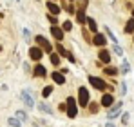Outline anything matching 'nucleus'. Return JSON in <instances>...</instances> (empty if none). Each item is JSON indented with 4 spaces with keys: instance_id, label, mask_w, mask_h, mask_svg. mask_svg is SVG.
<instances>
[{
    "instance_id": "obj_1",
    "label": "nucleus",
    "mask_w": 134,
    "mask_h": 127,
    "mask_svg": "<svg viewBox=\"0 0 134 127\" xmlns=\"http://www.w3.org/2000/svg\"><path fill=\"white\" fill-rule=\"evenodd\" d=\"M65 111H67V116H69V118H74V116L78 114V107H76V102H74V98H72V96H71V98H67Z\"/></svg>"
},
{
    "instance_id": "obj_2",
    "label": "nucleus",
    "mask_w": 134,
    "mask_h": 127,
    "mask_svg": "<svg viewBox=\"0 0 134 127\" xmlns=\"http://www.w3.org/2000/svg\"><path fill=\"white\" fill-rule=\"evenodd\" d=\"M78 98H80V105L87 107V104H89V91L85 87H80L78 89Z\"/></svg>"
},
{
    "instance_id": "obj_3",
    "label": "nucleus",
    "mask_w": 134,
    "mask_h": 127,
    "mask_svg": "<svg viewBox=\"0 0 134 127\" xmlns=\"http://www.w3.org/2000/svg\"><path fill=\"white\" fill-rule=\"evenodd\" d=\"M89 82L92 87H96V89H100V91H103L105 87H107V84L102 80V78H96V76H89Z\"/></svg>"
},
{
    "instance_id": "obj_4",
    "label": "nucleus",
    "mask_w": 134,
    "mask_h": 127,
    "mask_svg": "<svg viewBox=\"0 0 134 127\" xmlns=\"http://www.w3.org/2000/svg\"><path fill=\"white\" fill-rule=\"evenodd\" d=\"M35 40L38 42V45H40V49H42V51H45V53H51V49H53V47H51L49 40H45L44 36H36Z\"/></svg>"
},
{
    "instance_id": "obj_5",
    "label": "nucleus",
    "mask_w": 134,
    "mask_h": 127,
    "mask_svg": "<svg viewBox=\"0 0 134 127\" xmlns=\"http://www.w3.org/2000/svg\"><path fill=\"white\" fill-rule=\"evenodd\" d=\"M42 55H44V53H42L40 47H31V49H29V56H31V60H40Z\"/></svg>"
},
{
    "instance_id": "obj_6",
    "label": "nucleus",
    "mask_w": 134,
    "mask_h": 127,
    "mask_svg": "<svg viewBox=\"0 0 134 127\" xmlns=\"http://www.w3.org/2000/svg\"><path fill=\"white\" fill-rule=\"evenodd\" d=\"M51 35H53L58 42H62V40H64V29H60V27H56V25L51 29Z\"/></svg>"
},
{
    "instance_id": "obj_7",
    "label": "nucleus",
    "mask_w": 134,
    "mask_h": 127,
    "mask_svg": "<svg viewBox=\"0 0 134 127\" xmlns=\"http://www.w3.org/2000/svg\"><path fill=\"white\" fill-rule=\"evenodd\" d=\"M105 42H107V38H105L103 35H100V33H96L94 38H92V44H94V45H100V47H103Z\"/></svg>"
},
{
    "instance_id": "obj_8",
    "label": "nucleus",
    "mask_w": 134,
    "mask_h": 127,
    "mask_svg": "<svg viewBox=\"0 0 134 127\" xmlns=\"http://www.w3.org/2000/svg\"><path fill=\"white\" fill-rule=\"evenodd\" d=\"M22 100H24V104H25L27 107L35 105V100H33V96L29 94V91H24V93H22Z\"/></svg>"
},
{
    "instance_id": "obj_9",
    "label": "nucleus",
    "mask_w": 134,
    "mask_h": 127,
    "mask_svg": "<svg viewBox=\"0 0 134 127\" xmlns=\"http://www.w3.org/2000/svg\"><path fill=\"white\" fill-rule=\"evenodd\" d=\"M33 75H35V76H40V78H45V76H47V69H45L44 65H36L35 71H33Z\"/></svg>"
},
{
    "instance_id": "obj_10",
    "label": "nucleus",
    "mask_w": 134,
    "mask_h": 127,
    "mask_svg": "<svg viewBox=\"0 0 134 127\" xmlns=\"http://www.w3.org/2000/svg\"><path fill=\"white\" fill-rule=\"evenodd\" d=\"M114 104V96L112 94H103L102 96V105L103 107H111Z\"/></svg>"
},
{
    "instance_id": "obj_11",
    "label": "nucleus",
    "mask_w": 134,
    "mask_h": 127,
    "mask_svg": "<svg viewBox=\"0 0 134 127\" xmlns=\"http://www.w3.org/2000/svg\"><path fill=\"white\" fill-rule=\"evenodd\" d=\"M98 56H100V60H102L103 64L111 62V55H109V51H105V49H102V51L98 53Z\"/></svg>"
},
{
    "instance_id": "obj_12",
    "label": "nucleus",
    "mask_w": 134,
    "mask_h": 127,
    "mask_svg": "<svg viewBox=\"0 0 134 127\" xmlns=\"http://www.w3.org/2000/svg\"><path fill=\"white\" fill-rule=\"evenodd\" d=\"M47 9H49V13H51V15H58V13H60V7H58V6H56L53 0L47 4Z\"/></svg>"
},
{
    "instance_id": "obj_13",
    "label": "nucleus",
    "mask_w": 134,
    "mask_h": 127,
    "mask_svg": "<svg viewBox=\"0 0 134 127\" xmlns=\"http://www.w3.org/2000/svg\"><path fill=\"white\" fill-rule=\"evenodd\" d=\"M53 80H54V82H56V84H65V76H64V75H62V73H58V71H56V73H53Z\"/></svg>"
},
{
    "instance_id": "obj_14",
    "label": "nucleus",
    "mask_w": 134,
    "mask_h": 127,
    "mask_svg": "<svg viewBox=\"0 0 134 127\" xmlns=\"http://www.w3.org/2000/svg\"><path fill=\"white\" fill-rule=\"evenodd\" d=\"M76 20L78 24H85V9H76Z\"/></svg>"
},
{
    "instance_id": "obj_15",
    "label": "nucleus",
    "mask_w": 134,
    "mask_h": 127,
    "mask_svg": "<svg viewBox=\"0 0 134 127\" xmlns=\"http://www.w3.org/2000/svg\"><path fill=\"white\" fill-rule=\"evenodd\" d=\"M120 109H121V104H116V105H114L111 111H109V118H114V116H118V114H120Z\"/></svg>"
},
{
    "instance_id": "obj_16",
    "label": "nucleus",
    "mask_w": 134,
    "mask_h": 127,
    "mask_svg": "<svg viewBox=\"0 0 134 127\" xmlns=\"http://www.w3.org/2000/svg\"><path fill=\"white\" fill-rule=\"evenodd\" d=\"M85 24L89 25V29L92 31V33H96V29H98V27H96V22H94V18H85Z\"/></svg>"
},
{
    "instance_id": "obj_17",
    "label": "nucleus",
    "mask_w": 134,
    "mask_h": 127,
    "mask_svg": "<svg viewBox=\"0 0 134 127\" xmlns=\"http://www.w3.org/2000/svg\"><path fill=\"white\" fill-rule=\"evenodd\" d=\"M7 124H9V127H20V125H22V122H20L18 118H9Z\"/></svg>"
},
{
    "instance_id": "obj_18",
    "label": "nucleus",
    "mask_w": 134,
    "mask_h": 127,
    "mask_svg": "<svg viewBox=\"0 0 134 127\" xmlns=\"http://www.w3.org/2000/svg\"><path fill=\"white\" fill-rule=\"evenodd\" d=\"M125 33H134V18L127 22V25H125Z\"/></svg>"
},
{
    "instance_id": "obj_19",
    "label": "nucleus",
    "mask_w": 134,
    "mask_h": 127,
    "mask_svg": "<svg viewBox=\"0 0 134 127\" xmlns=\"http://www.w3.org/2000/svg\"><path fill=\"white\" fill-rule=\"evenodd\" d=\"M74 6H78V9H85L87 7V0H72Z\"/></svg>"
},
{
    "instance_id": "obj_20",
    "label": "nucleus",
    "mask_w": 134,
    "mask_h": 127,
    "mask_svg": "<svg viewBox=\"0 0 134 127\" xmlns=\"http://www.w3.org/2000/svg\"><path fill=\"white\" fill-rule=\"evenodd\" d=\"M56 49H58V53H60L62 56H67V55H69V51H67V49H65V47H64L60 42H58V45H56Z\"/></svg>"
},
{
    "instance_id": "obj_21",
    "label": "nucleus",
    "mask_w": 134,
    "mask_h": 127,
    "mask_svg": "<svg viewBox=\"0 0 134 127\" xmlns=\"http://www.w3.org/2000/svg\"><path fill=\"white\" fill-rule=\"evenodd\" d=\"M51 64H53V65H58V64H60V56L53 53V55H51Z\"/></svg>"
},
{
    "instance_id": "obj_22",
    "label": "nucleus",
    "mask_w": 134,
    "mask_h": 127,
    "mask_svg": "<svg viewBox=\"0 0 134 127\" xmlns=\"http://www.w3.org/2000/svg\"><path fill=\"white\" fill-rule=\"evenodd\" d=\"M16 118H18L20 122H24V120H27V114H25L24 111H16Z\"/></svg>"
},
{
    "instance_id": "obj_23",
    "label": "nucleus",
    "mask_w": 134,
    "mask_h": 127,
    "mask_svg": "<svg viewBox=\"0 0 134 127\" xmlns=\"http://www.w3.org/2000/svg\"><path fill=\"white\" fill-rule=\"evenodd\" d=\"M51 93H53V87H51V85H47V87H44V91H42V94H44V98H45V96H49Z\"/></svg>"
},
{
    "instance_id": "obj_24",
    "label": "nucleus",
    "mask_w": 134,
    "mask_h": 127,
    "mask_svg": "<svg viewBox=\"0 0 134 127\" xmlns=\"http://www.w3.org/2000/svg\"><path fill=\"white\" fill-rule=\"evenodd\" d=\"M105 73L111 75V76H114V75L118 73V69H114V67H105Z\"/></svg>"
},
{
    "instance_id": "obj_25",
    "label": "nucleus",
    "mask_w": 134,
    "mask_h": 127,
    "mask_svg": "<svg viewBox=\"0 0 134 127\" xmlns=\"http://www.w3.org/2000/svg\"><path fill=\"white\" fill-rule=\"evenodd\" d=\"M62 29H64V31H71V29H72V22H64V27H62Z\"/></svg>"
},
{
    "instance_id": "obj_26",
    "label": "nucleus",
    "mask_w": 134,
    "mask_h": 127,
    "mask_svg": "<svg viewBox=\"0 0 134 127\" xmlns=\"http://www.w3.org/2000/svg\"><path fill=\"white\" fill-rule=\"evenodd\" d=\"M112 51H114L116 55H123V51H121V47H120L118 44H114V47H112Z\"/></svg>"
},
{
    "instance_id": "obj_27",
    "label": "nucleus",
    "mask_w": 134,
    "mask_h": 127,
    "mask_svg": "<svg viewBox=\"0 0 134 127\" xmlns=\"http://www.w3.org/2000/svg\"><path fill=\"white\" fill-rule=\"evenodd\" d=\"M87 107L91 109V113H98V105L96 104H87Z\"/></svg>"
},
{
    "instance_id": "obj_28",
    "label": "nucleus",
    "mask_w": 134,
    "mask_h": 127,
    "mask_svg": "<svg viewBox=\"0 0 134 127\" xmlns=\"http://www.w3.org/2000/svg\"><path fill=\"white\" fill-rule=\"evenodd\" d=\"M38 107H40V111H44V113H51V111H49V107L45 105L44 102H42V104H38Z\"/></svg>"
},
{
    "instance_id": "obj_29",
    "label": "nucleus",
    "mask_w": 134,
    "mask_h": 127,
    "mask_svg": "<svg viewBox=\"0 0 134 127\" xmlns=\"http://www.w3.org/2000/svg\"><path fill=\"white\" fill-rule=\"evenodd\" d=\"M129 69H131V67H129V64L123 62V65H121V71H123V73H129Z\"/></svg>"
},
{
    "instance_id": "obj_30",
    "label": "nucleus",
    "mask_w": 134,
    "mask_h": 127,
    "mask_svg": "<svg viewBox=\"0 0 134 127\" xmlns=\"http://www.w3.org/2000/svg\"><path fill=\"white\" fill-rule=\"evenodd\" d=\"M107 35H109V38H111L112 42H116V36H114V35L111 33V29H107Z\"/></svg>"
},
{
    "instance_id": "obj_31",
    "label": "nucleus",
    "mask_w": 134,
    "mask_h": 127,
    "mask_svg": "<svg viewBox=\"0 0 134 127\" xmlns=\"http://www.w3.org/2000/svg\"><path fill=\"white\" fill-rule=\"evenodd\" d=\"M49 22H51V24H58V22H56V18H54L53 15H49Z\"/></svg>"
},
{
    "instance_id": "obj_32",
    "label": "nucleus",
    "mask_w": 134,
    "mask_h": 127,
    "mask_svg": "<svg viewBox=\"0 0 134 127\" xmlns=\"http://www.w3.org/2000/svg\"><path fill=\"white\" fill-rule=\"evenodd\" d=\"M121 122H123V124H127V122H129V114H123V118H121Z\"/></svg>"
},
{
    "instance_id": "obj_33",
    "label": "nucleus",
    "mask_w": 134,
    "mask_h": 127,
    "mask_svg": "<svg viewBox=\"0 0 134 127\" xmlns=\"http://www.w3.org/2000/svg\"><path fill=\"white\" fill-rule=\"evenodd\" d=\"M107 127H116V125H114V124H111V122H109V124H107Z\"/></svg>"
},
{
    "instance_id": "obj_34",
    "label": "nucleus",
    "mask_w": 134,
    "mask_h": 127,
    "mask_svg": "<svg viewBox=\"0 0 134 127\" xmlns=\"http://www.w3.org/2000/svg\"><path fill=\"white\" fill-rule=\"evenodd\" d=\"M132 18H134V11H132Z\"/></svg>"
}]
</instances>
